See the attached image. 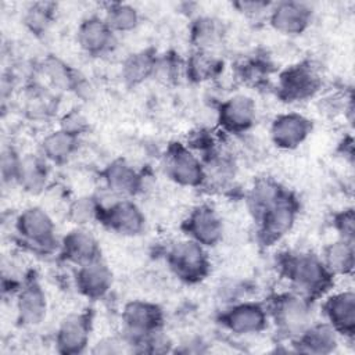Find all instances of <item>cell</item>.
Listing matches in <instances>:
<instances>
[{
	"instance_id": "obj_1",
	"label": "cell",
	"mask_w": 355,
	"mask_h": 355,
	"mask_svg": "<svg viewBox=\"0 0 355 355\" xmlns=\"http://www.w3.org/2000/svg\"><path fill=\"white\" fill-rule=\"evenodd\" d=\"M279 268L282 275L308 300L324 294L333 286L334 275L318 255L287 252L280 257Z\"/></svg>"
},
{
	"instance_id": "obj_2",
	"label": "cell",
	"mask_w": 355,
	"mask_h": 355,
	"mask_svg": "<svg viewBox=\"0 0 355 355\" xmlns=\"http://www.w3.org/2000/svg\"><path fill=\"white\" fill-rule=\"evenodd\" d=\"M252 214L259 226L258 234L261 241L270 245L286 236L293 227L298 214V201L290 191L282 187L275 197L252 211Z\"/></svg>"
},
{
	"instance_id": "obj_3",
	"label": "cell",
	"mask_w": 355,
	"mask_h": 355,
	"mask_svg": "<svg viewBox=\"0 0 355 355\" xmlns=\"http://www.w3.org/2000/svg\"><path fill=\"white\" fill-rule=\"evenodd\" d=\"M166 262L176 277L186 283H198L209 273L205 247L191 239L175 243L166 254Z\"/></svg>"
},
{
	"instance_id": "obj_4",
	"label": "cell",
	"mask_w": 355,
	"mask_h": 355,
	"mask_svg": "<svg viewBox=\"0 0 355 355\" xmlns=\"http://www.w3.org/2000/svg\"><path fill=\"white\" fill-rule=\"evenodd\" d=\"M306 300L301 294L286 293L277 295L272 302V316L276 326L291 338H298L312 324V313Z\"/></svg>"
},
{
	"instance_id": "obj_5",
	"label": "cell",
	"mask_w": 355,
	"mask_h": 355,
	"mask_svg": "<svg viewBox=\"0 0 355 355\" xmlns=\"http://www.w3.org/2000/svg\"><path fill=\"white\" fill-rule=\"evenodd\" d=\"M15 227L25 244L37 251L53 250L55 241V226L51 216L42 207L25 208L15 220Z\"/></svg>"
},
{
	"instance_id": "obj_6",
	"label": "cell",
	"mask_w": 355,
	"mask_h": 355,
	"mask_svg": "<svg viewBox=\"0 0 355 355\" xmlns=\"http://www.w3.org/2000/svg\"><path fill=\"white\" fill-rule=\"evenodd\" d=\"M164 168L168 178L180 186L198 187L205 183L204 165L184 144L173 143L168 147Z\"/></svg>"
},
{
	"instance_id": "obj_7",
	"label": "cell",
	"mask_w": 355,
	"mask_h": 355,
	"mask_svg": "<svg viewBox=\"0 0 355 355\" xmlns=\"http://www.w3.org/2000/svg\"><path fill=\"white\" fill-rule=\"evenodd\" d=\"M320 87V78L309 62H298L279 75L277 94L287 103L312 97Z\"/></svg>"
},
{
	"instance_id": "obj_8",
	"label": "cell",
	"mask_w": 355,
	"mask_h": 355,
	"mask_svg": "<svg viewBox=\"0 0 355 355\" xmlns=\"http://www.w3.org/2000/svg\"><path fill=\"white\" fill-rule=\"evenodd\" d=\"M97 219L110 230L122 236H137L144 230L146 216L129 198H122L108 207H101Z\"/></svg>"
},
{
	"instance_id": "obj_9",
	"label": "cell",
	"mask_w": 355,
	"mask_h": 355,
	"mask_svg": "<svg viewBox=\"0 0 355 355\" xmlns=\"http://www.w3.org/2000/svg\"><path fill=\"white\" fill-rule=\"evenodd\" d=\"M122 322L126 331L139 341L159 331L164 323V313L161 308L153 302L135 300L125 305L122 311Z\"/></svg>"
},
{
	"instance_id": "obj_10",
	"label": "cell",
	"mask_w": 355,
	"mask_h": 355,
	"mask_svg": "<svg viewBox=\"0 0 355 355\" xmlns=\"http://www.w3.org/2000/svg\"><path fill=\"white\" fill-rule=\"evenodd\" d=\"M183 230L189 239L204 247H212L220 241L223 225L218 212L211 205L202 204L189 214L183 222Z\"/></svg>"
},
{
	"instance_id": "obj_11",
	"label": "cell",
	"mask_w": 355,
	"mask_h": 355,
	"mask_svg": "<svg viewBox=\"0 0 355 355\" xmlns=\"http://www.w3.org/2000/svg\"><path fill=\"white\" fill-rule=\"evenodd\" d=\"M311 130L312 122L306 116L298 112H286L273 119L270 137L279 148L293 150L306 140Z\"/></svg>"
},
{
	"instance_id": "obj_12",
	"label": "cell",
	"mask_w": 355,
	"mask_h": 355,
	"mask_svg": "<svg viewBox=\"0 0 355 355\" xmlns=\"http://www.w3.org/2000/svg\"><path fill=\"white\" fill-rule=\"evenodd\" d=\"M257 116L254 100L245 94H234L225 100L218 112V119L223 130L229 133H243L248 130Z\"/></svg>"
},
{
	"instance_id": "obj_13",
	"label": "cell",
	"mask_w": 355,
	"mask_h": 355,
	"mask_svg": "<svg viewBox=\"0 0 355 355\" xmlns=\"http://www.w3.org/2000/svg\"><path fill=\"white\" fill-rule=\"evenodd\" d=\"M90 316L89 313H71L64 318L55 334L57 349L61 354L75 355L85 351L89 343Z\"/></svg>"
},
{
	"instance_id": "obj_14",
	"label": "cell",
	"mask_w": 355,
	"mask_h": 355,
	"mask_svg": "<svg viewBox=\"0 0 355 355\" xmlns=\"http://www.w3.org/2000/svg\"><path fill=\"white\" fill-rule=\"evenodd\" d=\"M312 10L302 1H280L270 8V25L283 35H300L311 24Z\"/></svg>"
},
{
	"instance_id": "obj_15",
	"label": "cell",
	"mask_w": 355,
	"mask_h": 355,
	"mask_svg": "<svg viewBox=\"0 0 355 355\" xmlns=\"http://www.w3.org/2000/svg\"><path fill=\"white\" fill-rule=\"evenodd\" d=\"M222 324L234 334H255L266 327L268 315L262 305L243 302L222 313Z\"/></svg>"
},
{
	"instance_id": "obj_16",
	"label": "cell",
	"mask_w": 355,
	"mask_h": 355,
	"mask_svg": "<svg viewBox=\"0 0 355 355\" xmlns=\"http://www.w3.org/2000/svg\"><path fill=\"white\" fill-rule=\"evenodd\" d=\"M46 294L37 279L29 277L17 297L18 322L24 326H37L46 318Z\"/></svg>"
},
{
	"instance_id": "obj_17",
	"label": "cell",
	"mask_w": 355,
	"mask_h": 355,
	"mask_svg": "<svg viewBox=\"0 0 355 355\" xmlns=\"http://www.w3.org/2000/svg\"><path fill=\"white\" fill-rule=\"evenodd\" d=\"M323 312L329 324L337 334L354 337L355 334V294L352 291H340L331 294L323 304Z\"/></svg>"
},
{
	"instance_id": "obj_18",
	"label": "cell",
	"mask_w": 355,
	"mask_h": 355,
	"mask_svg": "<svg viewBox=\"0 0 355 355\" xmlns=\"http://www.w3.org/2000/svg\"><path fill=\"white\" fill-rule=\"evenodd\" d=\"M61 254L68 262L78 266L101 258V250L96 237L83 227H75L64 236Z\"/></svg>"
},
{
	"instance_id": "obj_19",
	"label": "cell",
	"mask_w": 355,
	"mask_h": 355,
	"mask_svg": "<svg viewBox=\"0 0 355 355\" xmlns=\"http://www.w3.org/2000/svg\"><path fill=\"white\" fill-rule=\"evenodd\" d=\"M75 282L76 288L85 297L98 300L110 291L112 286V272L100 258L78 266Z\"/></svg>"
},
{
	"instance_id": "obj_20",
	"label": "cell",
	"mask_w": 355,
	"mask_h": 355,
	"mask_svg": "<svg viewBox=\"0 0 355 355\" xmlns=\"http://www.w3.org/2000/svg\"><path fill=\"white\" fill-rule=\"evenodd\" d=\"M76 40L87 54L100 55L112 47L115 36L104 18L94 15L80 22L76 31Z\"/></svg>"
},
{
	"instance_id": "obj_21",
	"label": "cell",
	"mask_w": 355,
	"mask_h": 355,
	"mask_svg": "<svg viewBox=\"0 0 355 355\" xmlns=\"http://www.w3.org/2000/svg\"><path fill=\"white\" fill-rule=\"evenodd\" d=\"M103 176L110 191L122 198H129L141 189V176L123 159H115L107 165Z\"/></svg>"
},
{
	"instance_id": "obj_22",
	"label": "cell",
	"mask_w": 355,
	"mask_h": 355,
	"mask_svg": "<svg viewBox=\"0 0 355 355\" xmlns=\"http://www.w3.org/2000/svg\"><path fill=\"white\" fill-rule=\"evenodd\" d=\"M337 331L327 324H311L298 338V351L308 354H330L337 348Z\"/></svg>"
},
{
	"instance_id": "obj_23",
	"label": "cell",
	"mask_w": 355,
	"mask_h": 355,
	"mask_svg": "<svg viewBox=\"0 0 355 355\" xmlns=\"http://www.w3.org/2000/svg\"><path fill=\"white\" fill-rule=\"evenodd\" d=\"M47 176L49 169L43 158L33 154L21 157L17 182L24 187V190L32 194L40 193L46 186Z\"/></svg>"
},
{
	"instance_id": "obj_24",
	"label": "cell",
	"mask_w": 355,
	"mask_h": 355,
	"mask_svg": "<svg viewBox=\"0 0 355 355\" xmlns=\"http://www.w3.org/2000/svg\"><path fill=\"white\" fill-rule=\"evenodd\" d=\"M78 147V136L60 128L47 136L42 141V154L43 158L51 162L65 161Z\"/></svg>"
},
{
	"instance_id": "obj_25",
	"label": "cell",
	"mask_w": 355,
	"mask_h": 355,
	"mask_svg": "<svg viewBox=\"0 0 355 355\" xmlns=\"http://www.w3.org/2000/svg\"><path fill=\"white\" fill-rule=\"evenodd\" d=\"M322 261L334 276L351 275L354 270V241L340 239L331 243L324 248Z\"/></svg>"
},
{
	"instance_id": "obj_26",
	"label": "cell",
	"mask_w": 355,
	"mask_h": 355,
	"mask_svg": "<svg viewBox=\"0 0 355 355\" xmlns=\"http://www.w3.org/2000/svg\"><path fill=\"white\" fill-rule=\"evenodd\" d=\"M157 57L150 50H141L130 54L122 67L123 79L129 85H137L155 73Z\"/></svg>"
},
{
	"instance_id": "obj_27",
	"label": "cell",
	"mask_w": 355,
	"mask_h": 355,
	"mask_svg": "<svg viewBox=\"0 0 355 355\" xmlns=\"http://www.w3.org/2000/svg\"><path fill=\"white\" fill-rule=\"evenodd\" d=\"M222 37L223 25L220 21L211 17L198 18L191 28V39L198 50L209 51L212 47L220 43Z\"/></svg>"
},
{
	"instance_id": "obj_28",
	"label": "cell",
	"mask_w": 355,
	"mask_h": 355,
	"mask_svg": "<svg viewBox=\"0 0 355 355\" xmlns=\"http://www.w3.org/2000/svg\"><path fill=\"white\" fill-rule=\"evenodd\" d=\"M112 32H129L139 24L137 10L126 3H111L103 17Z\"/></svg>"
},
{
	"instance_id": "obj_29",
	"label": "cell",
	"mask_w": 355,
	"mask_h": 355,
	"mask_svg": "<svg viewBox=\"0 0 355 355\" xmlns=\"http://www.w3.org/2000/svg\"><path fill=\"white\" fill-rule=\"evenodd\" d=\"M220 61L214 57L209 51L197 50L189 60L186 65L187 76L194 82H204L215 76L220 68Z\"/></svg>"
},
{
	"instance_id": "obj_30",
	"label": "cell",
	"mask_w": 355,
	"mask_h": 355,
	"mask_svg": "<svg viewBox=\"0 0 355 355\" xmlns=\"http://www.w3.org/2000/svg\"><path fill=\"white\" fill-rule=\"evenodd\" d=\"M43 69H44V73L51 79V82L61 89L71 90L79 86L75 71L54 57H50L44 61Z\"/></svg>"
},
{
	"instance_id": "obj_31",
	"label": "cell",
	"mask_w": 355,
	"mask_h": 355,
	"mask_svg": "<svg viewBox=\"0 0 355 355\" xmlns=\"http://www.w3.org/2000/svg\"><path fill=\"white\" fill-rule=\"evenodd\" d=\"M54 4L51 3H35L25 14V24L35 33H42L47 29L53 19Z\"/></svg>"
},
{
	"instance_id": "obj_32",
	"label": "cell",
	"mask_w": 355,
	"mask_h": 355,
	"mask_svg": "<svg viewBox=\"0 0 355 355\" xmlns=\"http://www.w3.org/2000/svg\"><path fill=\"white\" fill-rule=\"evenodd\" d=\"M100 211V204L93 197H80L76 198L69 207V219L82 226L89 223L93 219H97Z\"/></svg>"
},
{
	"instance_id": "obj_33",
	"label": "cell",
	"mask_w": 355,
	"mask_h": 355,
	"mask_svg": "<svg viewBox=\"0 0 355 355\" xmlns=\"http://www.w3.org/2000/svg\"><path fill=\"white\" fill-rule=\"evenodd\" d=\"M334 227L340 234V239L354 241V232H355V216L354 209H343L334 216Z\"/></svg>"
},
{
	"instance_id": "obj_34",
	"label": "cell",
	"mask_w": 355,
	"mask_h": 355,
	"mask_svg": "<svg viewBox=\"0 0 355 355\" xmlns=\"http://www.w3.org/2000/svg\"><path fill=\"white\" fill-rule=\"evenodd\" d=\"M21 157L14 151V148H4L1 153V176L4 182H17Z\"/></svg>"
},
{
	"instance_id": "obj_35",
	"label": "cell",
	"mask_w": 355,
	"mask_h": 355,
	"mask_svg": "<svg viewBox=\"0 0 355 355\" xmlns=\"http://www.w3.org/2000/svg\"><path fill=\"white\" fill-rule=\"evenodd\" d=\"M85 122L86 121L83 119L82 115H79L78 112H72V114L65 116L64 122L61 123V128L73 133V135H76V136H79L85 129Z\"/></svg>"
},
{
	"instance_id": "obj_36",
	"label": "cell",
	"mask_w": 355,
	"mask_h": 355,
	"mask_svg": "<svg viewBox=\"0 0 355 355\" xmlns=\"http://www.w3.org/2000/svg\"><path fill=\"white\" fill-rule=\"evenodd\" d=\"M241 12L245 14H259L265 11L270 4L265 1H239L234 4Z\"/></svg>"
},
{
	"instance_id": "obj_37",
	"label": "cell",
	"mask_w": 355,
	"mask_h": 355,
	"mask_svg": "<svg viewBox=\"0 0 355 355\" xmlns=\"http://www.w3.org/2000/svg\"><path fill=\"white\" fill-rule=\"evenodd\" d=\"M121 351H122V348L114 340H107V341L98 343L97 347L93 349V352H100V354H116Z\"/></svg>"
}]
</instances>
